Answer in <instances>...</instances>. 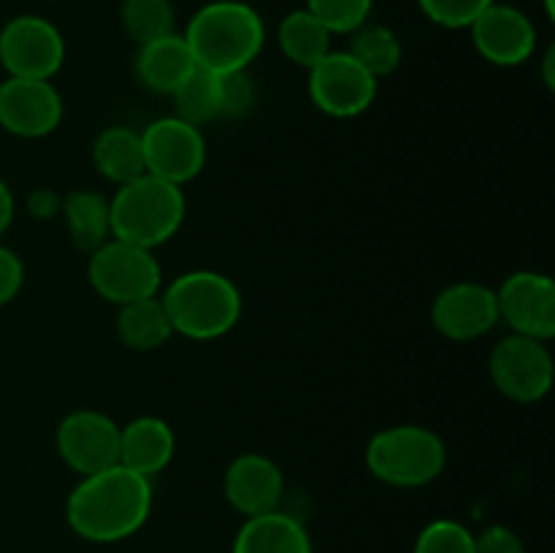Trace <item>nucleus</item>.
I'll return each instance as SVG.
<instances>
[{"label":"nucleus","instance_id":"1","mask_svg":"<svg viewBox=\"0 0 555 553\" xmlns=\"http://www.w3.org/2000/svg\"><path fill=\"white\" fill-rule=\"evenodd\" d=\"M152 513V480L128 466L81 477L65 502L74 535L87 542H119L133 537Z\"/></svg>","mask_w":555,"mask_h":553},{"label":"nucleus","instance_id":"2","mask_svg":"<svg viewBox=\"0 0 555 553\" xmlns=\"http://www.w3.org/2000/svg\"><path fill=\"white\" fill-rule=\"evenodd\" d=\"M198 68L211 74L247 70L266 43L258 11L242 0H215L195 11L184 33Z\"/></svg>","mask_w":555,"mask_h":553},{"label":"nucleus","instance_id":"3","mask_svg":"<svg viewBox=\"0 0 555 553\" xmlns=\"http://www.w3.org/2000/svg\"><path fill=\"white\" fill-rule=\"evenodd\" d=\"M160 298L173 334L188 339H220L242 318V293L220 271H188L177 276Z\"/></svg>","mask_w":555,"mask_h":553},{"label":"nucleus","instance_id":"4","mask_svg":"<svg viewBox=\"0 0 555 553\" xmlns=\"http://www.w3.org/2000/svg\"><path fill=\"white\" fill-rule=\"evenodd\" d=\"M184 211H188V204L179 184L141 173L119 184L114 198L108 201L112 236L155 249L182 228Z\"/></svg>","mask_w":555,"mask_h":553},{"label":"nucleus","instance_id":"5","mask_svg":"<svg viewBox=\"0 0 555 553\" xmlns=\"http://www.w3.org/2000/svg\"><path fill=\"white\" fill-rule=\"evenodd\" d=\"M448 464L442 437L426 426H390L374 434L366 466L377 480L396 488H421L437 480Z\"/></svg>","mask_w":555,"mask_h":553},{"label":"nucleus","instance_id":"6","mask_svg":"<svg viewBox=\"0 0 555 553\" xmlns=\"http://www.w3.org/2000/svg\"><path fill=\"white\" fill-rule=\"evenodd\" d=\"M87 276L98 296L117 307L160 296L163 285L160 263L152 249L122 242V239H108L101 247L92 249Z\"/></svg>","mask_w":555,"mask_h":553},{"label":"nucleus","instance_id":"7","mask_svg":"<svg viewBox=\"0 0 555 553\" xmlns=\"http://www.w3.org/2000/svg\"><path fill=\"white\" fill-rule=\"evenodd\" d=\"M491 380L507 399L534 404L553 388V356L547 342L509 334L491 350Z\"/></svg>","mask_w":555,"mask_h":553},{"label":"nucleus","instance_id":"8","mask_svg":"<svg viewBox=\"0 0 555 553\" xmlns=\"http://www.w3.org/2000/svg\"><path fill=\"white\" fill-rule=\"evenodd\" d=\"M146 173L179 184L195 179L206 163V141L198 125L184 123L177 114L150 123L141 133Z\"/></svg>","mask_w":555,"mask_h":553},{"label":"nucleus","instance_id":"9","mask_svg":"<svg viewBox=\"0 0 555 553\" xmlns=\"http://www.w3.org/2000/svg\"><path fill=\"white\" fill-rule=\"evenodd\" d=\"M65 60V41L43 16H16L0 30V65L16 79H52Z\"/></svg>","mask_w":555,"mask_h":553},{"label":"nucleus","instance_id":"10","mask_svg":"<svg viewBox=\"0 0 555 553\" xmlns=\"http://www.w3.org/2000/svg\"><path fill=\"white\" fill-rule=\"evenodd\" d=\"M309 98L328 117L350 119L377 98V79L350 52H328L309 68Z\"/></svg>","mask_w":555,"mask_h":553},{"label":"nucleus","instance_id":"11","mask_svg":"<svg viewBox=\"0 0 555 553\" xmlns=\"http://www.w3.org/2000/svg\"><path fill=\"white\" fill-rule=\"evenodd\" d=\"M499 320L513 334L551 342L555 336V285L540 271H515L496 291Z\"/></svg>","mask_w":555,"mask_h":553},{"label":"nucleus","instance_id":"12","mask_svg":"<svg viewBox=\"0 0 555 553\" xmlns=\"http://www.w3.org/2000/svg\"><path fill=\"white\" fill-rule=\"evenodd\" d=\"M57 453L81 477L119 464V426L98 410H76L57 428Z\"/></svg>","mask_w":555,"mask_h":553},{"label":"nucleus","instance_id":"13","mask_svg":"<svg viewBox=\"0 0 555 553\" xmlns=\"http://www.w3.org/2000/svg\"><path fill=\"white\" fill-rule=\"evenodd\" d=\"M63 123V98L49 79H9L0 85V128L20 139H41Z\"/></svg>","mask_w":555,"mask_h":553},{"label":"nucleus","instance_id":"14","mask_svg":"<svg viewBox=\"0 0 555 553\" xmlns=\"http://www.w3.org/2000/svg\"><path fill=\"white\" fill-rule=\"evenodd\" d=\"M434 329L453 342H475L496 329V291L482 282H455L448 285L431 307Z\"/></svg>","mask_w":555,"mask_h":553},{"label":"nucleus","instance_id":"15","mask_svg":"<svg viewBox=\"0 0 555 553\" xmlns=\"http://www.w3.org/2000/svg\"><path fill=\"white\" fill-rule=\"evenodd\" d=\"M472 41L477 52L493 65L513 68L524 65L534 54L537 30L529 16L513 5L491 3L472 22Z\"/></svg>","mask_w":555,"mask_h":553},{"label":"nucleus","instance_id":"16","mask_svg":"<svg viewBox=\"0 0 555 553\" xmlns=\"http://www.w3.org/2000/svg\"><path fill=\"white\" fill-rule=\"evenodd\" d=\"M222 491L233 510L253 518L282 507L285 499V477L282 470L260 453H244L231 461L222 480Z\"/></svg>","mask_w":555,"mask_h":553},{"label":"nucleus","instance_id":"17","mask_svg":"<svg viewBox=\"0 0 555 553\" xmlns=\"http://www.w3.org/2000/svg\"><path fill=\"white\" fill-rule=\"evenodd\" d=\"M177 450L171 426L160 417H135L128 426L119 428V464L133 470L135 475L155 477L166 470Z\"/></svg>","mask_w":555,"mask_h":553},{"label":"nucleus","instance_id":"18","mask_svg":"<svg viewBox=\"0 0 555 553\" xmlns=\"http://www.w3.org/2000/svg\"><path fill=\"white\" fill-rule=\"evenodd\" d=\"M233 553H312V540L301 518L271 510L244 520L233 540Z\"/></svg>","mask_w":555,"mask_h":553},{"label":"nucleus","instance_id":"19","mask_svg":"<svg viewBox=\"0 0 555 553\" xmlns=\"http://www.w3.org/2000/svg\"><path fill=\"white\" fill-rule=\"evenodd\" d=\"M195 68L198 65H195L188 41L177 33L139 47V57H135V76L141 85L152 92H163V95H171Z\"/></svg>","mask_w":555,"mask_h":553},{"label":"nucleus","instance_id":"20","mask_svg":"<svg viewBox=\"0 0 555 553\" xmlns=\"http://www.w3.org/2000/svg\"><path fill=\"white\" fill-rule=\"evenodd\" d=\"M92 163H95L98 173L114 184H125L141 177L146 173L141 133L133 128H122V125L101 130L92 144Z\"/></svg>","mask_w":555,"mask_h":553},{"label":"nucleus","instance_id":"21","mask_svg":"<svg viewBox=\"0 0 555 553\" xmlns=\"http://www.w3.org/2000/svg\"><path fill=\"white\" fill-rule=\"evenodd\" d=\"M60 211L65 217V228L70 233V242L79 249L101 247L112 236V217H108V198L92 190H74L60 201Z\"/></svg>","mask_w":555,"mask_h":553},{"label":"nucleus","instance_id":"22","mask_svg":"<svg viewBox=\"0 0 555 553\" xmlns=\"http://www.w3.org/2000/svg\"><path fill=\"white\" fill-rule=\"evenodd\" d=\"M117 334L133 350H157L171 339L173 329L160 296L141 298L119 307Z\"/></svg>","mask_w":555,"mask_h":553},{"label":"nucleus","instance_id":"23","mask_svg":"<svg viewBox=\"0 0 555 553\" xmlns=\"http://www.w3.org/2000/svg\"><path fill=\"white\" fill-rule=\"evenodd\" d=\"M331 36L334 33L318 20V16L309 14L307 9L291 11L285 20L280 22V49L291 63L301 65V68H314L325 54L331 52Z\"/></svg>","mask_w":555,"mask_h":553},{"label":"nucleus","instance_id":"24","mask_svg":"<svg viewBox=\"0 0 555 553\" xmlns=\"http://www.w3.org/2000/svg\"><path fill=\"white\" fill-rule=\"evenodd\" d=\"M352 41L347 52L374 76L383 79L390 76L401 63V41L390 27L385 25H361L356 33H350Z\"/></svg>","mask_w":555,"mask_h":553},{"label":"nucleus","instance_id":"25","mask_svg":"<svg viewBox=\"0 0 555 553\" xmlns=\"http://www.w3.org/2000/svg\"><path fill=\"white\" fill-rule=\"evenodd\" d=\"M171 95L177 117L184 123L204 125L220 119V76L211 70L195 68Z\"/></svg>","mask_w":555,"mask_h":553},{"label":"nucleus","instance_id":"26","mask_svg":"<svg viewBox=\"0 0 555 553\" xmlns=\"http://www.w3.org/2000/svg\"><path fill=\"white\" fill-rule=\"evenodd\" d=\"M122 25L139 47L177 33L171 0H122Z\"/></svg>","mask_w":555,"mask_h":553},{"label":"nucleus","instance_id":"27","mask_svg":"<svg viewBox=\"0 0 555 553\" xmlns=\"http://www.w3.org/2000/svg\"><path fill=\"white\" fill-rule=\"evenodd\" d=\"M412 553H475V535L453 518L431 520L417 535Z\"/></svg>","mask_w":555,"mask_h":553},{"label":"nucleus","instance_id":"28","mask_svg":"<svg viewBox=\"0 0 555 553\" xmlns=\"http://www.w3.org/2000/svg\"><path fill=\"white\" fill-rule=\"evenodd\" d=\"M374 0H307V11L331 33H356L366 25Z\"/></svg>","mask_w":555,"mask_h":553},{"label":"nucleus","instance_id":"29","mask_svg":"<svg viewBox=\"0 0 555 553\" xmlns=\"http://www.w3.org/2000/svg\"><path fill=\"white\" fill-rule=\"evenodd\" d=\"M491 3H496V0H417L421 11L434 25L450 27V30L472 27V22Z\"/></svg>","mask_w":555,"mask_h":553},{"label":"nucleus","instance_id":"30","mask_svg":"<svg viewBox=\"0 0 555 553\" xmlns=\"http://www.w3.org/2000/svg\"><path fill=\"white\" fill-rule=\"evenodd\" d=\"M220 76V119H238L253 108L255 87L247 70H233Z\"/></svg>","mask_w":555,"mask_h":553},{"label":"nucleus","instance_id":"31","mask_svg":"<svg viewBox=\"0 0 555 553\" xmlns=\"http://www.w3.org/2000/svg\"><path fill=\"white\" fill-rule=\"evenodd\" d=\"M475 553H526V545L513 529L496 524L475 535Z\"/></svg>","mask_w":555,"mask_h":553},{"label":"nucleus","instance_id":"32","mask_svg":"<svg viewBox=\"0 0 555 553\" xmlns=\"http://www.w3.org/2000/svg\"><path fill=\"white\" fill-rule=\"evenodd\" d=\"M22 282H25V266L16 258V253L0 244V307L16 298Z\"/></svg>","mask_w":555,"mask_h":553},{"label":"nucleus","instance_id":"33","mask_svg":"<svg viewBox=\"0 0 555 553\" xmlns=\"http://www.w3.org/2000/svg\"><path fill=\"white\" fill-rule=\"evenodd\" d=\"M11 220H14V195H11L9 184L0 179V236L9 231Z\"/></svg>","mask_w":555,"mask_h":553},{"label":"nucleus","instance_id":"34","mask_svg":"<svg viewBox=\"0 0 555 553\" xmlns=\"http://www.w3.org/2000/svg\"><path fill=\"white\" fill-rule=\"evenodd\" d=\"M60 209V198H54L52 193H49V190H41V193H36L33 195V215H54V211Z\"/></svg>","mask_w":555,"mask_h":553},{"label":"nucleus","instance_id":"35","mask_svg":"<svg viewBox=\"0 0 555 553\" xmlns=\"http://www.w3.org/2000/svg\"><path fill=\"white\" fill-rule=\"evenodd\" d=\"M553 57H555V52L553 49H547V54H545V85L547 87H553Z\"/></svg>","mask_w":555,"mask_h":553},{"label":"nucleus","instance_id":"36","mask_svg":"<svg viewBox=\"0 0 555 553\" xmlns=\"http://www.w3.org/2000/svg\"><path fill=\"white\" fill-rule=\"evenodd\" d=\"M545 9H547V14L553 16V0H545Z\"/></svg>","mask_w":555,"mask_h":553}]
</instances>
